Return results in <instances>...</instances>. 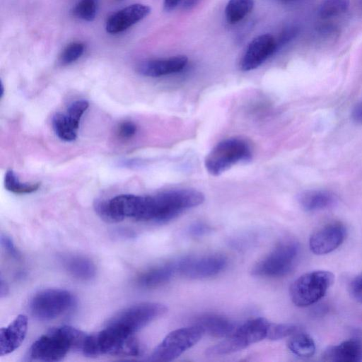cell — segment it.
<instances>
[{
    "instance_id": "cell-1",
    "label": "cell",
    "mask_w": 362,
    "mask_h": 362,
    "mask_svg": "<svg viewBox=\"0 0 362 362\" xmlns=\"http://www.w3.org/2000/svg\"><path fill=\"white\" fill-rule=\"evenodd\" d=\"M88 334L69 326L53 329L41 336L31 346L32 361H59L70 351H83Z\"/></svg>"
},
{
    "instance_id": "cell-2",
    "label": "cell",
    "mask_w": 362,
    "mask_h": 362,
    "mask_svg": "<svg viewBox=\"0 0 362 362\" xmlns=\"http://www.w3.org/2000/svg\"><path fill=\"white\" fill-rule=\"evenodd\" d=\"M82 353L89 357L103 354L136 356L140 353V346L134 334L106 325L100 332L88 336Z\"/></svg>"
},
{
    "instance_id": "cell-3",
    "label": "cell",
    "mask_w": 362,
    "mask_h": 362,
    "mask_svg": "<svg viewBox=\"0 0 362 362\" xmlns=\"http://www.w3.org/2000/svg\"><path fill=\"white\" fill-rule=\"evenodd\" d=\"M204 201V195L194 189H174L150 196L151 221L168 222L183 211L197 206Z\"/></svg>"
},
{
    "instance_id": "cell-4",
    "label": "cell",
    "mask_w": 362,
    "mask_h": 362,
    "mask_svg": "<svg viewBox=\"0 0 362 362\" xmlns=\"http://www.w3.org/2000/svg\"><path fill=\"white\" fill-rule=\"evenodd\" d=\"M252 148L243 139L233 137L218 143L208 153L204 165L208 173L217 176L233 165L250 160Z\"/></svg>"
},
{
    "instance_id": "cell-5",
    "label": "cell",
    "mask_w": 362,
    "mask_h": 362,
    "mask_svg": "<svg viewBox=\"0 0 362 362\" xmlns=\"http://www.w3.org/2000/svg\"><path fill=\"white\" fill-rule=\"evenodd\" d=\"M270 322L258 317L247 321L222 341L206 350L208 356H217L241 351L250 344L267 338Z\"/></svg>"
},
{
    "instance_id": "cell-6",
    "label": "cell",
    "mask_w": 362,
    "mask_h": 362,
    "mask_svg": "<svg viewBox=\"0 0 362 362\" xmlns=\"http://www.w3.org/2000/svg\"><path fill=\"white\" fill-rule=\"evenodd\" d=\"M334 281V275L326 270L305 273L290 286V298L298 307L311 305L322 298Z\"/></svg>"
},
{
    "instance_id": "cell-7",
    "label": "cell",
    "mask_w": 362,
    "mask_h": 362,
    "mask_svg": "<svg viewBox=\"0 0 362 362\" xmlns=\"http://www.w3.org/2000/svg\"><path fill=\"white\" fill-rule=\"evenodd\" d=\"M298 253L299 245L296 241L283 240L254 265L252 274L264 277L286 275L293 269Z\"/></svg>"
},
{
    "instance_id": "cell-8",
    "label": "cell",
    "mask_w": 362,
    "mask_h": 362,
    "mask_svg": "<svg viewBox=\"0 0 362 362\" xmlns=\"http://www.w3.org/2000/svg\"><path fill=\"white\" fill-rule=\"evenodd\" d=\"M204 333V330L197 325L175 329L154 349L148 360L158 362L173 361L195 345Z\"/></svg>"
},
{
    "instance_id": "cell-9",
    "label": "cell",
    "mask_w": 362,
    "mask_h": 362,
    "mask_svg": "<svg viewBox=\"0 0 362 362\" xmlns=\"http://www.w3.org/2000/svg\"><path fill=\"white\" fill-rule=\"evenodd\" d=\"M167 307L159 303H142L119 312L106 325L134 334L151 322L163 315Z\"/></svg>"
},
{
    "instance_id": "cell-10",
    "label": "cell",
    "mask_w": 362,
    "mask_h": 362,
    "mask_svg": "<svg viewBox=\"0 0 362 362\" xmlns=\"http://www.w3.org/2000/svg\"><path fill=\"white\" fill-rule=\"evenodd\" d=\"M74 303L72 294L64 289H45L31 299L30 309L33 315L41 320H50L63 315Z\"/></svg>"
},
{
    "instance_id": "cell-11",
    "label": "cell",
    "mask_w": 362,
    "mask_h": 362,
    "mask_svg": "<svg viewBox=\"0 0 362 362\" xmlns=\"http://www.w3.org/2000/svg\"><path fill=\"white\" fill-rule=\"evenodd\" d=\"M175 262L176 272L190 279H204L222 272L227 265V259L219 254L188 256Z\"/></svg>"
},
{
    "instance_id": "cell-12",
    "label": "cell",
    "mask_w": 362,
    "mask_h": 362,
    "mask_svg": "<svg viewBox=\"0 0 362 362\" xmlns=\"http://www.w3.org/2000/svg\"><path fill=\"white\" fill-rule=\"evenodd\" d=\"M346 235V227L341 222L327 223L310 235V249L318 255L330 253L341 245Z\"/></svg>"
},
{
    "instance_id": "cell-13",
    "label": "cell",
    "mask_w": 362,
    "mask_h": 362,
    "mask_svg": "<svg viewBox=\"0 0 362 362\" xmlns=\"http://www.w3.org/2000/svg\"><path fill=\"white\" fill-rule=\"evenodd\" d=\"M276 50V42L273 36L260 35L249 43L240 60V68L245 71L255 69Z\"/></svg>"
},
{
    "instance_id": "cell-14",
    "label": "cell",
    "mask_w": 362,
    "mask_h": 362,
    "mask_svg": "<svg viewBox=\"0 0 362 362\" xmlns=\"http://www.w3.org/2000/svg\"><path fill=\"white\" fill-rule=\"evenodd\" d=\"M150 12L151 8L147 5L141 4L129 5L108 18L105 30L110 34L123 32L146 18Z\"/></svg>"
},
{
    "instance_id": "cell-15",
    "label": "cell",
    "mask_w": 362,
    "mask_h": 362,
    "mask_svg": "<svg viewBox=\"0 0 362 362\" xmlns=\"http://www.w3.org/2000/svg\"><path fill=\"white\" fill-rule=\"evenodd\" d=\"M187 57L175 56L166 59L142 62L137 67L138 72L148 77H160L181 71L187 64Z\"/></svg>"
},
{
    "instance_id": "cell-16",
    "label": "cell",
    "mask_w": 362,
    "mask_h": 362,
    "mask_svg": "<svg viewBox=\"0 0 362 362\" xmlns=\"http://www.w3.org/2000/svg\"><path fill=\"white\" fill-rule=\"evenodd\" d=\"M28 329V319L24 315H18L7 327L0 331V355H7L23 343Z\"/></svg>"
},
{
    "instance_id": "cell-17",
    "label": "cell",
    "mask_w": 362,
    "mask_h": 362,
    "mask_svg": "<svg viewBox=\"0 0 362 362\" xmlns=\"http://www.w3.org/2000/svg\"><path fill=\"white\" fill-rule=\"evenodd\" d=\"M322 360L332 362L362 361V343L356 339H349L329 346L322 353Z\"/></svg>"
},
{
    "instance_id": "cell-18",
    "label": "cell",
    "mask_w": 362,
    "mask_h": 362,
    "mask_svg": "<svg viewBox=\"0 0 362 362\" xmlns=\"http://www.w3.org/2000/svg\"><path fill=\"white\" fill-rule=\"evenodd\" d=\"M194 325L200 326L204 332L213 337L224 339L232 334L238 327L228 318L212 313L200 315L196 319Z\"/></svg>"
},
{
    "instance_id": "cell-19",
    "label": "cell",
    "mask_w": 362,
    "mask_h": 362,
    "mask_svg": "<svg viewBox=\"0 0 362 362\" xmlns=\"http://www.w3.org/2000/svg\"><path fill=\"white\" fill-rule=\"evenodd\" d=\"M175 273V261L168 262L143 273L138 279V284L144 288L158 287L169 281Z\"/></svg>"
},
{
    "instance_id": "cell-20",
    "label": "cell",
    "mask_w": 362,
    "mask_h": 362,
    "mask_svg": "<svg viewBox=\"0 0 362 362\" xmlns=\"http://www.w3.org/2000/svg\"><path fill=\"white\" fill-rule=\"evenodd\" d=\"M298 202L305 211H315L332 206L335 202V197L327 191L310 190L300 194Z\"/></svg>"
},
{
    "instance_id": "cell-21",
    "label": "cell",
    "mask_w": 362,
    "mask_h": 362,
    "mask_svg": "<svg viewBox=\"0 0 362 362\" xmlns=\"http://www.w3.org/2000/svg\"><path fill=\"white\" fill-rule=\"evenodd\" d=\"M65 269L75 278L89 280L95 274V267L89 259L78 255H68L62 259Z\"/></svg>"
},
{
    "instance_id": "cell-22",
    "label": "cell",
    "mask_w": 362,
    "mask_h": 362,
    "mask_svg": "<svg viewBox=\"0 0 362 362\" xmlns=\"http://www.w3.org/2000/svg\"><path fill=\"white\" fill-rule=\"evenodd\" d=\"M287 346L293 354L301 358H310L315 351L313 339L307 334L299 332L291 336Z\"/></svg>"
},
{
    "instance_id": "cell-23",
    "label": "cell",
    "mask_w": 362,
    "mask_h": 362,
    "mask_svg": "<svg viewBox=\"0 0 362 362\" xmlns=\"http://www.w3.org/2000/svg\"><path fill=\"white\" fill-rule=\"evenodd\" d=\"M253 6V0H229L225 10L227 21L238 23L252 11Z\"/></svg>"
},
{
    "instance_id": "cell-24",
    "label": "cell",
    "mask_w": 362,
    "mask_h": 362,
    "mask_svg": "<svg viewBox=\"0 0 362 362\" xmlns=\"http://www.w3.org/2000/svg\"><path fill=\"white\" fill-rule=\"evenodd\" d=\"M52 127L57 136L65 141H72L76 139L75 129L66 115L57 113L52 118Z\"/></svg>"
},
{
    "instance_id": "cell-25",
    "label": "cell",
    "mask_w": 362,
    "mask_h": 362,
    "mask_svg": "<svg viewBox=\"0 0 362 362\" xmlns=\"http://www.w3.org/2000/svg\"><path fill=\"white\" fill-rule=\"evenodd\" d=\"M4 186L7 190L16 194H28L37 191L40 183H23L16 173L9 170L5 174Z\"/></svg>"
},
{
    "instance_id": "cell-26",
    "label": "cell",
    "mask_w": 362,
    "mask_h": 362,
    "mask_svg": "<svg viewBox=\"0 0 362 362\" xmlns=\"http://www.w3.org/2000/svg\"><path fill=\"white\" fill-rule=\"evenodd\" d=\"M349 0H325L320 6L318 14L322 18H329L344 13Z\"/></svg>"
},
{
    "instance_id": "cell-27",
    "label": "cell",
    "mask_w": 362,
    "mask_h": 362,
    "mask_svg": "<svg viewBox=\"0 0 362 362\" xmlns=\"http://www.w3.org/2000/svg\"><path fill=\"white\" fill-rule=\"evenodd\" d=\"M99 0H80L74 6V13L78 18L92 21L95 19Z\"/></svg>"
},
{
    "instance_id": "cell-28",
    "label": "cell",
    "mask_w": 362,
    "mask_h": 362,
    "mask_svg": "<svg viewBox=\"0 0 362 362\" xmlns=\"http://www.w3.org/2000/svg\"><path fill=\"white\" fill-rule=\"evenodd\" d=\"M299 332V327L291 323H271L269 325L267 338L271 340H279L291 337Z\"/></svg>"
},
{
    "instance_id": "cell-29",
    "label": "cell",
    "mask_w": 362,
    "mask_h": 362,
    "mask_svg": "<svg viewBox=\"0 0 362 362\" xmlns=\"http://www.w3.org/2000/svg\"><path fill=\"white\" fill-rule=\"evenodd\" d=\"M84 49V45L80 42L69 44L59 57L60 63L62 65H67L76 62L83 54Z\"/></svg>"
},
{
    "instance_id": "cell-30",
    "label": "cell",
    "mask_w": 362,
    "mask_h": 362,
    "mask_svg": "<svg viewBox=\"0 0 362 362\" xmlns=\"http://www.w3.org/2000/svg\"><path fill=\"white\" fill-rule=\"evenodd\" d=\"M88 103L85 100H79L72 103L67 110L66 117L75 129L78 128L80 119L88 107Z\"/></svg>"
},
{
    "instance_id": "cell-31",
    "label": "cell",
    "mask_w": 362,
    "mask_h": 362,
    "mask_svg": "<svg viewBox=\"0 0 362 362\" xmlns=\"http://www.w3.org/2000/svg\"><path fill=\"white\" fill-rule=\"evenodd\" d=\"M94 209L97 214L105 221L108 223L117 222L110 209L109 200L97 199L94 203Z\"/></svg>"
},
{
    "instance_id": "cell-32",
    "label": "cell",
    "mask_w": 362,
    "mask_h": 362,
    "mask_svg": "<svg viewBox=\"0 0 362 362\" xmlns=\"http://www.w3.org/2000/svg\"><path fill=\"white\" fill-rule=\"evenodd\" d=\"M349 291L355 300L362 303V273L354 277L350 282Z\"/></svg>"
},
{
    "instance_id": "cell-33",
    "label": "cell",
    "mask_w": 362,
    "mask_h": 362,
    "mask_svg": "<svg viewBox=\"0 0 362 362\" xmlns=\"http://www.w3.org/2000/svg\"><path fill=\"white\" fill-rule=\"evenodd\" d=\"M1 243L2 247L11 257L16 259H18L21 257L18 250L16 249L10 237L6 235L1 234Z\"/></svg>"
},
{
    "instance_id": "cell-34",
    "label": "cell",
    "mask_w": 362,
    "mask_h": 362,
    "mask_svg": "<svg viewBox=\"0 0 362 362\" xmlns=\"http://www.w3.org/2000/svg\"><path fill=\"white\" fill-rule=\"evenodd\" d=\"M136 132V126L132 122H124L118 127V134L122 139L132 138Z\"/></svg>"
},
{
    "instance_id": "cell-35",
    "label": "cell",
    "mask_w": 362,
    "mask_h": 362,
    "mask_svg": "<svg viewBox=\"0 0 362 362\" xmlns=\"http://www.w3.org/2000/svg\"><path fill=\"white\" fill-rule=\"evenodd\" d=\"M297 33V29L293 27L284 30L280 35L279 40H276L277 49L292 40L296 36Z\"/></svg>"
},
{
    "instance_id": "cell-36",
    "label": "cell",
    "mask_w": 362,
    "mask_h": 362,
    "mask_svg": "<svg viewBox=\"0 0 362 362\" xmlns=\"http://www.w3.org/2000/svg\"><path fill=\"white\" fill-rule=\"evenodd\" d=\"M210 228L203 223H194L188 228V233L194 237L202 236L210 231Z\"/></svg>"
},
{
    "instance_id": "cell-37",
    "label": "cell",
    "mask_w": 362,
    "mask_h": 362,
    "mask_svg": "<svg viewBox=\"0 0 362 362\" xmlns=\"http://www.w3.org/2000/svg\"><path fill=\"white\" fill-rule=\"evenodd\" d=\"M351 117L356 123H362V101L358 103L353 109Z\"/></svg>"
},
{
    "instance_id": "cell-38",
    "label": "cell",
    "mask_w": 362,
    "mask_h": 362,
    "mask_svg": "<svg viewBox=\"0 0 362 362\" xmlns=\"http://www.w3.org/2000/svg\"><path fill=\"white\" fill-rule=\"evenodd\" d=\"M182 0H164L163 8L165 11L175 9Z\"/></svg>"
},
{
    "instance_id": "cell-39",
    "label": "cell",
    "mask_w": 362,
    "mask_h": 362,
    "mask_svg": "<svg viewBox=\"0 0 362 362\" xmlns=\"http://www.w3.org/2000/svg\"><path fill=\"white\" fill-rule=\"evenodd\" d=\"M200 0H183L182 8L189 10L194 7Z\"/></svg>"
},
{
    "instance_id": "cell-40",
    "label": "cell",
    "mask_w": 362,
    "mask_h": 362,
    "mask_svg": "<svg viewBox=\"0 0 362 362\" xmlns=\"http://www.w3.org/2000/svg\"><path fill=\"white\" fill-rule=\"evenodd\" d=\"M8 288L7 284L3 279H1V286H0L1 297L3 298L4 296H5L8 293Z\"/></svg>"
},
{
    "instance_id": "cell-41",
    "label": "cell",
    "mask_w": 362,
    "mask_h": 362,
    "mask_svg": "<svg viewBox=\"0 0 362 362\" xmlns=\"http://www.w3.org/2000/svg\"><path fill=\"white\" fill-rule=\"evenodd\" d=\"M284 4L293 3L298 0H276Z\"/></svg>"
},
{
    "instance_id": "cell-42",
    "label": "cell",
    "mask_w": 362,
    "mask_h": 362,
    "mask_svg": "<svg viewBox=\"0 0 362 362\" xmlns=\"http://www.w3.org/2000/svg\"><path fill=\"white\" fill-rule=\"evenodd\" d=\"M4 93V86H3V84L1 83V91H0L1 98L3 96Z\"/></svg>"
},
{
    "instance_id": "cell-43",
    "label": "cell",
    "mask_w": 362,
    "mask_h": 362,
    "mask_svg": "<svg viewBox=\"0 0 362 362\" xmlns=\"http://www.w3.org/2000/svg\"><path fill=\"white\" fill-rule=\"evenodd\" d=\"M119 1H122V0H119Z\"/></svg>"
}]
</instances>
